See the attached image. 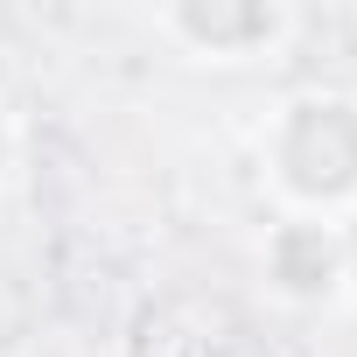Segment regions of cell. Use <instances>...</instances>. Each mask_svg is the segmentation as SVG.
<instances>
[{"instance_id": "obj_1", "label": "cell", "mask_w": 357, "mask_h": 357, "mask_svg": "<svg viewBox=\"0 0 357 357\" xmlns=\"http://www.w3.org/2000/svg\"><path fill=\"white\" fill-rule=\"evenodd\" d=\"M252 168L273 197V218H329L357 211V91L301 84L266 105L252 126Z\"/></svg>"}, {"instance_id": "obj_5", "label": "cell", "mask_w": 357, "mask_h": 357, "mask_svg": "<svg viewBox=\"0 0 357 357\" xmlns=\"http://www.w3.org/2000/svg\"><path fill=\"white\" fill-rule=\"evenodd\" d=\"M343 259H350V287H343V301H357V211L343 218Z\"/></svg>"}, {"instance_id": "obj_3", "label": "cell", "mask_w": 357, "mask_h": 357, "mask_svg": "<svg viewBox=\"0 0 357 357\" xmlns=\"http://www.w3.org/2000/svg\"><path fill=\"white\" fill-rule=\"evenodd\" d=\"M259 287L280 308H336L350 287L343 225L329 218H273L259 238Z\"/></svg>"}, {"instance_id": "obj_2", "label": "cell", "mask_w": 357, "mask_h": 357, "mask_svg": "<svg viewBox=\"0 0 357 357\" xmlns=\"http://www.w3.org/2000/svg\"><path fill=\"white\" fill-rule=\"evenodd\" d=\"M147 29L197 70H259L287 56L301 15L287 0H168L147 8Z\"/></svg>"}, {"instance_id": "obj_4", "label": "cell", "mask_w": 357, "mask_h": 357, "mask_svg": "<svg viewBox=\"0 0 357 357\" xmlns=\"http://www.w3.org/2000/svg\"><path fill=\"white\" fill-rule=\"evenodd\" d=\"M8 161H15V105L0 91V175H8Z\"/></svg>"}]
</instances>
